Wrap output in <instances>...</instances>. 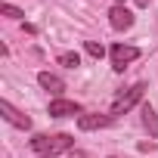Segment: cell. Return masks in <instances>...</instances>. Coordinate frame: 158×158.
<instances>
[{"instance_id": "6da1fadb", "label": "cell", "mask_w": 158, "mask_h": 158, "mask_svg": "<svg viewBox=\"0 0 158 158\" xmlns=\"http://www.w3.org/2000/svg\"><path fill=\"white\" fill-rule=\"evenodd\" d=\"M31 149H34L37 155L53 158L56 152H71V149H74V139H71L68 133H53V136L37 133V136H31Z\"/></svg>"}, {"instance_id": "7a4b0ae2", "label": "cell", "mask_w": 158, "mask_h": 158, "mask_svg": "<svg viewBox=\"0 0 158 158\" xmlns=\"http://www.w3.org/2000/svg\"><path fill=\"white\" fill-rule=\"evenodd\" d=\"M143 93H146V84H133L127 93H121V96L115 99V106H112V112H109V115H112V118H118V115L130 112V109H133V106L143 99Z\"/></svg>"}, {"instance_id": "3957f363", "label": "cell", "mask_w": 158, "mask_h": 158, "mask_svg": "<svg viewBox=\"0 0 158 158\" xmlns=\"http://www.w3.org/2000/svg\"><path fill=\"white\" fill-rule=\"evenodd\" d=\"M133 59H139V50L130 47V44H115L112 47V68L115 71H124Z\"/></svg>"}, {"instance_id": "277c9868", "label": "cell", "mask_w": 158, "mask_h": 158, "mask_svg": "<svg viewBox=\"0 0 158 158\" xmlns=\"http://www.w3.org/2000/svg\"><path fill=\"white\" fill-rule=\"evenodd\" d=\"M0 115H3L13 127H22V130H28V127H31V118H28L25 112H19L10 99H0Z\"/></svg>"}, {"instance_id": "5b68a950", "label": "cell", "mask_w": 158, "mask_h": 158, "mask_svg": "<svg viewBox=\"0 0 158 158\" xmlns=\"http://www.w3.org/2000/svg\"><path fill=\"white\" fill-rule=\"evenodd\" d=\"M109 25H112L115 31H127V28L133 25V13H130L127 6H118V3H115V6L109 10Z\"/></svg>"}, {"instance_id": "8992f818", "label": "cell", "mask_w": 158, "mask_h": 158, "mask_svg": "<svg viewBox=\"0 0 158 158\" xmlns=\"http://www.w3.org/2000/svg\"><path fill=\"white\" fill-rule=\"evenodd\" d=\"M50 115L53 118H68V115H84V109L74 99H53L50 102Z\"/></svg>"}, {"instance_id": "52a82bcc", "label": "cell", "mask_w": 158, "mask_h": 158, "mask_svg": "<svg viewBox=\"0 0 158 158\" xmlns=\"http://www.w3.org/2000/svg\"><path fill=\"white\" fill-rule=\"evenodd\" d=\"M37 84H40L47 93H53V96H59V93L65 90V81H62L59 74H53V71H40V74H37Z\"/></svg>"}, {"instance_id": "ba28073f", "label": "cell", "mask_w": 158, "mask_h": 158, "mask_svg": "<svg viewBox=\"0 0 158 158\" xmlns=\"http://www.w3.org/2000/svg\"><path fill=\"white\" fill-rule=\"evenodd\" d=\"M115 118L112 115H77V127L81 130H99V127H109Z\"/></svg>"}, {"instance_id": "9c48e42d", "label": "cell", "mask_w": 158, "mask_h": 158, "mask_svg": "<svg viewBox=\"0 0 158 158\" xmlns=\"http://www.w3.org/2000/svg\"><path fill=\"white\" fill-rule=\"evenodd\" d=\"M139 112H143V124H146V130H149L152 136H158V112H155L149 102H143Z\"/></svg>"}, {"instance_id": "30bf717a", "label": "cell", "mask_w": 158, "mask_h": 158, "mask_svg": "<svg viewBox=\"0 0 158 158\" xmlns=\"http://www.w3.org/2000/svg\"><path fill=\"white\" fill-rule=\"evenodd\" d=\"M59 65H65V68H77V65H81V56H77V53H59Z\"/></svg>"}, {"instance_id": "8fae6325", "label": "cell", "mask_w": 158, "mask_h": 158, "mask_svg": "<svg viewBox=\"0 0 158 158\" xmlns=\"http://www.w3.org/2000/svg\"><path fill=\"white\" fill-rule=\"evenodd\" d=\"M84 50H87L93 59H102V56H106V47H102V44H96V40H87V44H84Z\"/></svg>"}, {"instance_id": "7c38bea8", "label": "cell", "mask_w": 158, "mask_h": 158, "mask_svg": "<svg viewBox=\"0 0 158 158\" xmlns=\"http://www.w3.org/2000/svg\"><path fill=\"white\" fill-rule=\"evenodd\" d=\"M0 13H3L6 19H22L25 13L19 10V6H13V3H0Z\"/></svg>"}, {"instance_id": "4fadbf2b", "label": "cell", "mask_w": 158, "mask_h": 158, "mask_svg": "<svg viewBox=\"0 0 158 158\" xmlns=\"http://www.w3.org/2000/svg\"><path fill=\"white\" fill-rule=\"evenodd\" d=\"M68 158H90V155H87L84 149H71V152H68Z\"/></svg>"}, {"instance_id": "5bb4252c", "label": "cell", "mask_w": 158, "mask_h": 158, "mask_svg": "<svg viewBox=\"0 0 158 158\" xmlns=\"http://www.w3.org/2000/svg\"><path fill=\"white\" fill-rule=\"evenodd\" d=\"M136 6H149V0H136Z\"/></svg>"}, {"instance_id": "9a60e30c", "label": "cell", "mask_w": 158, "mask_h": 158, "mask_svg": "<svg viewBox=\"0 0 158 158\" xmlns=\"http://www.w3.org/2000/svg\"><path fill=\"white\" fill-rule=\"evenodd\" d=\"M115 3H118V6H124V0H115Z\"/></svg>"}, {"instance_id": "2e32d148", "label": "cell", "mask_w": 158, "mask_h": 158, "mask_svg": "<svg viewBox=\"0 0 158 158\" xmlns=\"http://www.w3.org/2000/svg\"><path fill=\"white\" fill-rule=\"evenodd\" d=\"M109 158H118V155H109Z\"/></svg>"}, {"instance_id": "e0dca14e", "label": "cell", "mask_w": 158, "mask_h": 158, "mask_svg": "<svg viewBox=\"0 0 158 158\" xmlns=\"http://www.w3.org/2000/svg\"><path fill=\"white\" fill-rule=\"evenodd\" d=\"M40 158H47V155H40Z\"/></svg>"}]
</instances>
